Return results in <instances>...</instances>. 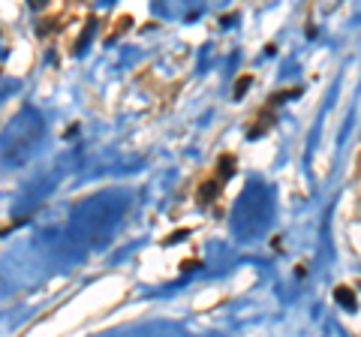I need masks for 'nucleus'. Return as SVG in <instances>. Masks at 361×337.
Masks as SVG:
<instances>
[{
  "label": "nucleus",
  "instance_id": "f03ea898",
  "mask_svg": "<svg viewBox=\"0 0 361 337\" xmlns=\"http://www.w3.org/2000/svg\"><path fill=\"white\" fill-rule=\"evenodd\" d=\"M334 298H337V305H341V307L355 310V292L349 289V286H337L334 289Z\"/></svg>",
  "mask_w": 361,
  "mask_h": 337
},
{
  "label": "nucleus",
  "instance_id": "f257e3e1",
  "mask_svg": "<svg viewBox=\"0 0 361 337\" xmlns=\"http://www.w3.org/2000/svg\"><path fill=\"white\" fill-rule=\"evenodd\" d=\"M235 175V160L229 154H223L220 160H217V181L223 184V181H229V178Z\"/></svg>",
  "mask_w": 361,
  "mask_h": 337
},
{
  "label": "nucleus",
  "instance_id": "7ed1b4c3",
  "mask_svg": "<svg viewBox=\"0 0 361 337\" xmlns=\"http://www.w3.org/2000/svg\"><path fill=\"white\" fill-rule=\"evenodd\" d=\"M220 193V181H208V184H202L199 187V202L202 205H208V202H214Z\"/></svg>",
  "mask_w": 361,
  "mask_h": 337
},
{
  "label": "nucleus",
  "instance_id": "20e7f679",
  "mask_svg": "<svg viewBox=\"0 0 361 337\" xmlns=\"http://www.w3.org/2000/svg\"><path fill=\"white\" fill-rule=\"evenodd\" d=\"M247 87H250V75H244L241 82L235 85V99H241V97H244V91H247Z\"/></svg>",
  "mask_w": 361,
  "mask_h": 337
}]
</instances>
